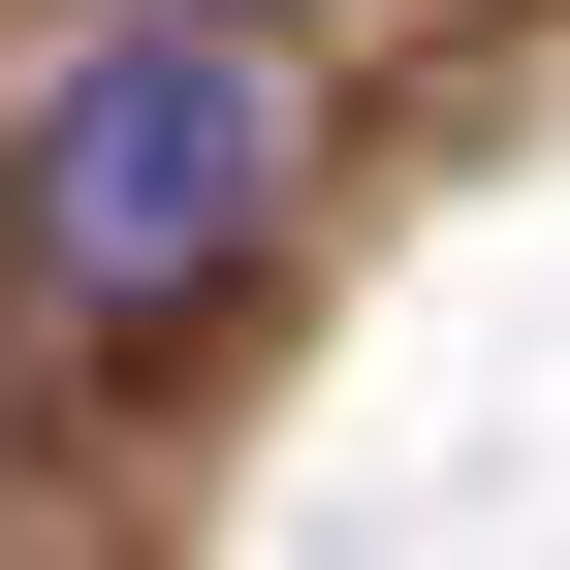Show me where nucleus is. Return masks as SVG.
<instances>
[{
    "instance_id": "nucleus-1",
    "label": "nucleus",
    "mask_w": 570,
    "mask_h": 570,
    "mask_svg": "<svg viewBox=\"0 0 570 570\" xmlns=\"http://www.w3.org/2000/svg\"><path fill=\"white\" fill-rule=\"evenodd\" d=\"M254 223H285V96H254L223 32H96L32 96V254L96 285V317H190Z\"/></svg>"
}]
</instances>
